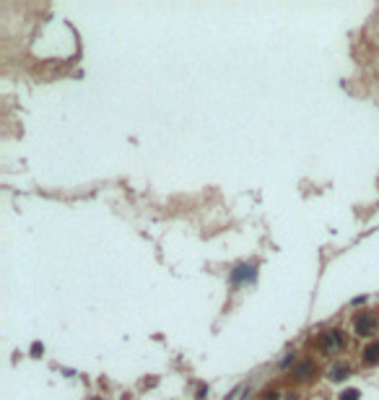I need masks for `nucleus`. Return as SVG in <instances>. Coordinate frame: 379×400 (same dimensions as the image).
Masks as SVG:
<instances>
[{
  "label": "nucleus",
  "instance_id": "1",
  "mask_svg": "<svg viewBox=\"0 0 379 400\" xmlns=\"http://www.w3.org/2000/svg\"><path fill=\"white\" fill-rule=\"evenodd\" d=\"M320 348L325 353H340L345 348V333H343V330H338V328L320 333Z\"/></svg>",
  "mask_w": 379,
  "mask_h": 400
},
{
  "label": "nucleus",
  "instance_id": "2",
  "mask_svg": "<svg viewBox=\"0 0 379 400\" xmlns=\"http://www.w3.org/2000/svg\"><path fill=\"white\" fill-rule=\"evenodd\" d=\"M353 330H356V335H359V338L374 335L377 333V317L371 312H359V314H356V320H353Z\"/></svg>",
  "mask_w": 379,
  "mask_h": 400
},
{
  "label": "nucleus",
  "instance_id": "3",
  "mask_svg": "<svg viewBox=\"0 0 379 400\" xmlns=\"http://www.w3.org/2000/svg\"><path fill=\"white\" fill-rule=\"evenodd\" d=\"M255 276H257V265H249V262H239V265H234V270L229 273V278H231L234 286L255 281Z\"/></svg>",
  "mask_w": 379,
  "mask_h": 400
},
{
  "label": "nucleus",
  "instance_id": "4",
  "mask_svg": "<svg viewBox=\"0 0 379 400\" xmlns=\"http://www.w3.org/2000/svg\"><path fill=\"white\" fill-rule=\"evenodd\" d=\"M314 372H317V364L312 359H304V361H299V364H296V369H293V380H296V382H307V380H312V377H314Z\"/></svg>",
  "mask_w": 379,
  "mask_h": 400
},
{
  "label": "nucleus",
  "instance_id": "5",
  "mask_svg": "<svg viewBox=\"0 0 379 400\" xmlns=\"http://www.w3.org/2000/svg\"><path fill=\"white\" fill-rule=\"evenodd\" d=\"M348 377H351V364H345V361H335V364L327 369L330 382H345Z\"/></svg>",
  "mask_w": 379,
  "mask_h": 400
},
{
  "label": "nucleus",
  "instance_id": "6",
  "mask_svg": "<svg viewBox=\"0 0 379 400\" xmlns=\"http://www.w3.org/2000/svg\"><path fill=\"white\" fill-rule=\"evenodd\" d=\"M363 364L366 366H377L379 364V341H374V343H369L366 348H363Z\"/></svg>",
  "mask_w": 379,
  "mask_h": 400
},
{
  "label": "nucleus",
  "instance_id": "7",
  "mask_svg": "<svg viewBox=\"0 0 379 400\" xmlns=\"http://www.w3.org/2000/svg\"><path fill=\"white\" fill-rule=\"evenodd\" d=\"M359 398H361V392L353 387V390H343V392H340V398H338V400H359Z\"/></svg>",
  "mask_w": 379,
  "mask_h": 400
},
{
  "label": "nucleus",
  "instance_id": "8",
  "mask_svg": "<svg viewBox=\"0 0 379 400\" xmlns=\"http://www.w3.org/2000/svg\"><path fill=\"white\" fill-rule=\"evenodd\" d=\"M293 359H296V356H293V351H289L283 359H280V364H278V366H280V369H289V366L293 364Z\"/></svg>",
  "mask_w": 379,
  "mask_h": 400
},
{
  "label": "nucleus",
  "instance_id": "9",
  "mask_svg": "<svg viewBox=\"0 0 379 400\" xmlns=\"http://www.w3.org/2000/svg\"><path fill=\"white\" fill-rule=\"evenodd\" d=\"M278 395H280V392L278 390H262V400H278Z\"/></svg>",
  "mask_w": 379,
  "mask_h": 400
},
{
  "label": "nucleus",
  "instance_id": "10",
  "mask_svg": "<svg viewBox=\"0 0 379 400\" xmlns=\"http://www.w3.org/2000/svg\"><path fill=\"white\" fill-rule=\"evenodd\" d=\"M42 353H44V346L42 343H34L32 346V356H42Z\"/></svg>",
  "mask_w": 379,
  "mask_h": 400
},
{
  "label": "nucleus",
  "instance_id": "11",
  "mask_svg": "<svg viewBox=\"0 0 379 400\" xmlns=\"http://www.w3.org/2000/svg\"><path fill=\"white\" fill-rule=\"evenodd\" d=\"M195 398H198V400H206L208 398V387H206V384H200V387H198V395H195Z\"/></svg>",
  "mask_w": 379,
  "mask_h": 400
},
{
  "label": "nucleus",
  "instance_id": "12",
  "mask_svg": "<svg viewBox=\"0 0 379 400\" xmlns=\"http://www.w3.org/2000/svg\"><path fill=\"white\" fill-rule=\"evenodd\" d=\"M363 301H366V296H359V299H353L351 304H353V307H359V304H363Z\"/></svg>",
  "mask_w": 379,
  "mask_h": 400
},
{
  "label": "nucleus",
  "instance_id": "13",
  "mask_svg": "<svg viewBox=\"0 0 379 400\" xmlns=\"http://www.w3.org/2000/svg\"><path fill=\"white\" fill-rule=\"evenodd\" d=\"M286 400H296V395H293V392H289V395H286Z\"/></svg>",
  "mask_w": 379,
  "mask_h": 400
}]
</instances>
